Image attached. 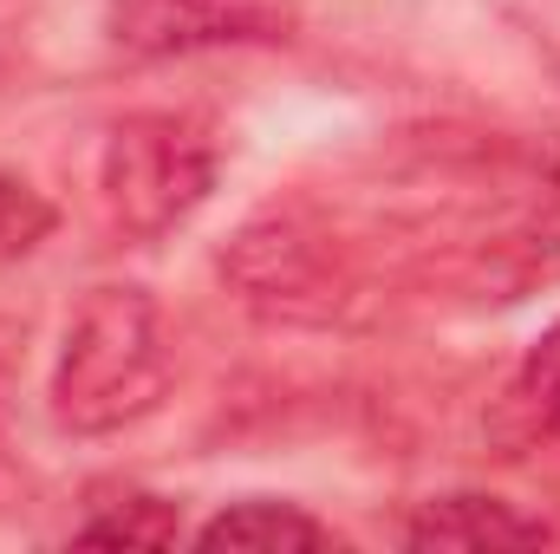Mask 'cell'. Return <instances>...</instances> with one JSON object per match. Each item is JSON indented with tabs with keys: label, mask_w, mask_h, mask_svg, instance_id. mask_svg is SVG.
I'll use <instances>...</instances> for the list:
<instances>
[{
	"label": "cell",
	"mask_w": 560,
	"mask_h": 554,
	"mask_svg": "<svg viewBox=\"0 0 560 554\" xmlns=\"http://www.w3.org/2000/svg\"><path fill=\"white\" fill-rule=\"evenodd\" d=\"M293 33L287 0H112V39L143 59L209 46H275Z\"/></svg>",
	"instance_id": "3957f363"
},
{
	"label": "cell",
	"mask_w": 560,
	"mask_h": 554,
	"mask_svg": "<svg viewBox=\"0 0 560 554\" xmlns=\"http://www.w3.org/2000/svg\"><path fill=\"white\" fill-rule=\"evenodd\" d=\"M411 549H443V554H509V549H541L555 542V522L528 516L522 503H502V496H430L411 529H405Z\"/></svg>",
	"instance_id": "277c9868"
},
{
	"label": "cell",
	"mask_w": 560,
	"mask_h": 554,
	"mask_svg": "<svg viewBox=\"0 0 560 554\" xmlns=\"http://www.w3.org/2000/svg\"><path fill=\"white\" fill-rule=\"evenodd\" d=\"M215 189V143L183 112H138L118 118L98 150V196L112 229L131 242H156L183 229Z\"/></svg>",
	"instance_id": "7a4b0ae2"
},
{
	"label": "cell",
	"mask_w": 560,
	"mask_h": 554,
	"mask_svg": "<svg viewBox=\"0 0 560 554\" xmlns=\"http://www.w3.org/2000/svg\"><path fill=\"white\" fill-rule=\"evenodd\" d=\"M196 549H235V554H306L332 549V529L313 522L300 503H275V496H248L229 503L222 516H209L196 529Z\"/></svg>",
	"instance_id": "5b68a950"
},
{
	"label": "cell",
	"mask_w": 560,
	"mask_h": 554,
	"mask_svg": "<svg viewBox=\"0 0 560 554\" xmlns=\"http://www.w3.org/2000/svg\"><path fill=\"white\" fill-rule=\"evenodd\" d=\"M46 235H52V203L33 183H20V176L0 170V268L20 262V255H33Z\"/></svg>",
	"instance_id": "52a82bcc"
},
{
	"label": "cell",
	"mask_w": 560,
	"mask_h": 554,
	"mask_svg": "<svg viewBox=\"0 0 560 554\" xmlns=\"http://www.w3.org/2000/svg\"><path fill=\"white\" fill-rule=\"evenodd\" d=\"M170 326L150 287L112 280L92 287L59 339V366H52V417L59 430L98 437V430H125L143 412L163 405L170 392Z\"/></svg>",
	"instance_id": "6da1fadb"
},
{
	"label": "cell",
	"mask_w": 560,
	"mask_h": 554,
	"mask_svg": "<svg viewBox=\"0 0 560 554\" xmlns=\"http://www.w3.org/2000/svg\"><path fill=\"white\" fill-rule=\"evenodd\" d=\"M515 399H522V412L535 417L548 437H560V320L528 346V366L515 379Z\"/></svg>",
	"instance_id": "ba28073f"
},
{
	"label": "cell",
	"mask_w": 560,
	"mask_h": 554,
	"mask_svg": "<svg viewBox=\"0 0 560 554\" xmlns=\"http://www.w3.org/2000/svg\"><path fill=\"white\" fill-rule=\"evenodd\" d=\"M72 542H98V549H176L183 542V509L163 503V496H125V503L98 509L92 522H79Z\"/></svg>",
	"instance_id": "8992f818"
}]
</instances>
